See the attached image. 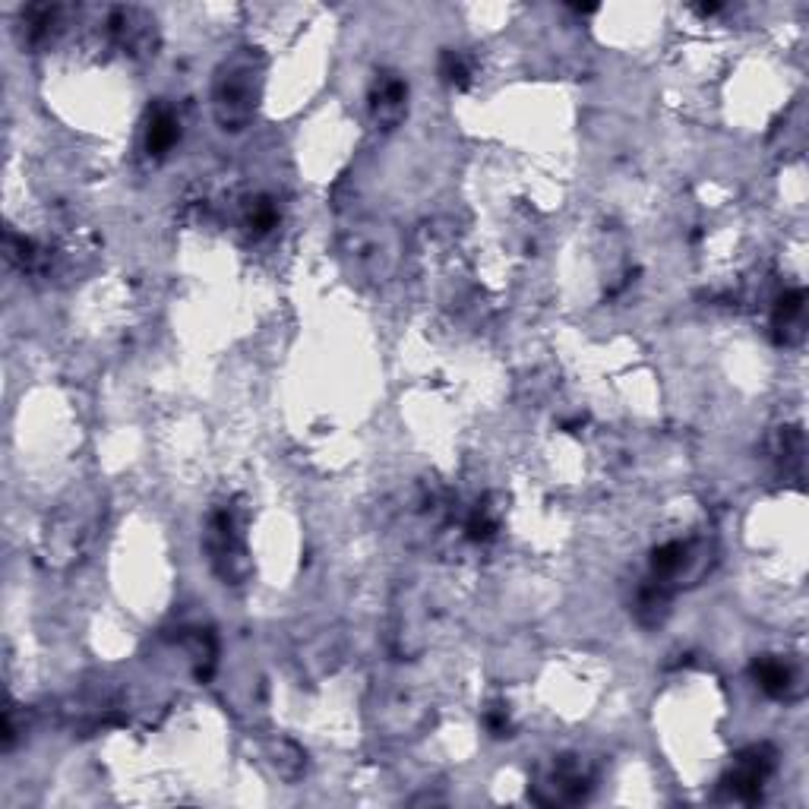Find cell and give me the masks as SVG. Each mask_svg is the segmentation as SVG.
Returning <instances> with one entry per match:
<instances>
[{
    "label": "cell",
    "mask_w": 809,
    "mask_h": 809,
    "mask_svg": "<svg viewBox=\"0 0 809 809\" xmlns=\"http://www.w3.org/2000/svg\"><path fill=\"white\" fill-rule=\"evenodd\" d=\"M405 98H408V89L402 80H383L377 95H373V114H377V121L396 124L405 114Z\"/></svg>",
    "instance_id": "3"
},
{
    "label": "cell",
    "mask_w": 809,
    "mask_h": 809,
    "mask_svg": "<svg viewBox=\"0 0 809 809\" xmlns=\"http://www.w3.org/2000/svg\"><path fill=\"white\" fill-rule=\"evenodd\" d=\"M215 111H219L222 124H231L234 130H238L241 124H247V117L253 114L250 70L228 67V73H222L219 86H215Z\"/></svg>",
    "instance_id": "1"
},
{
    "label": "cell",
    "mask_w": 809,
    "mask_h": 809,
    "mask_svg": "<svg viewBox=\"0 0 809 809\" xmlns=\"http://www.w3.org/2000/svg\"><path fill=\"white\" fill-rule=\"evenodd\" d=\"M756 680L759 686L765 689L768 696H775V699H787L797 689V674H794V667L781 661V658H765L756 664Z\"/></svg>",
    "instance_id": "2"
},
{
    "label": "cell",
    "mask_w": 809,
    "mask_h": 809,
    "mask_svg": "<svg viewBox=\"0 0 809 809\" xmlns=\"http://www.w3.org/2000/svg\"><path fill=\"white\" fill-rule=\"evenodd\" d=\"M177 133H181V124H177L174 111L168 108H159L152 114L149 121V130H146V146L152 155H165L174 143H177Z\"/></svg>",
    "instance_id": "4"
}]
</instances>
